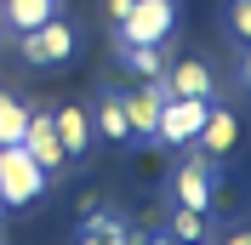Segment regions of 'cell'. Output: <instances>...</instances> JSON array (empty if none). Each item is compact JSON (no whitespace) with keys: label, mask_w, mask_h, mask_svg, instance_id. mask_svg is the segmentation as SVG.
Masks as SVG:
<instances>
[{"label":"cell","mask_w":251,"mask_h":245,"mask_svg":"<svg viewBox=\"0 0 251 245\" xmlns=\"http://www.w3.org/2000/svg\"><path fill=\"white\" fill-rule=\"evenodd\" d=\"M205 114H211V97H166V103H160V120H154V137H149V143L188 148V143L200 137Z\"/></svg>","instance_id":"3957f363"},{"label":"cell","mask_w":251,"mask_h":245,"mask_svg":"<svg viewBox=\"0 0 251 245\" xmlns=\"http://www.w3.org/2000/svg\"><path fill=\"white\" fill-rule=\"evenodd\" d=\"M0 211H6V205H0Z\"/></svg>","instance_id":"44dd1931"},{"label":"cell","mask_w":251,"mask_h":245,"mask_svg":"<svg viewBox=\"0 0 251 245\" xmlns=\"http://www.w3.org/2000/svg\"><path fill=\"white\" fill-rule=\"evenodd\" d=\"M114 57H120V69L131 80H160L166 74V46H143V40H120V46H114Z\"/></svg>","instance_id":"8fae6325"},{"label":"cell","mask_w":251,"mask_h":245,"mask_svg":"<svg viewBox=\"0 0 251 245\" xmlns=\"http://www.w3.org/2000/svg\"><path fill=\"white\" fill-rule=\"evenodd\" d=\"M51 131H57V143H63L69 160H86V154H92V114L80 103H63L57 114H51Z\"/></svg>","instance_id":"9c48e42d"},{"label":"cell","mask_w":251,"mask_h":245,"mask_svg":"<svg viewBox=\"0 0 251 245\" xmlns=\"http://www.w3.org/2000/svg\"><path fill=\"white\" fill-rule=\"evenodd\" d=\"M194 245H205V240H194Z\"/></svg>","instance_id":"ffe728a7"},{"label":"cell","mask_w":251,"mask_h":245,"mask_svg":"<svg viewBox=\"0 0 251 245\" xmlns=\"http://www.w3.org/2000/svg\"><path fill=\"white\" fill-rule=\"evenodd\" d=\"M23 125H29V103L12 97V92H0V148L23 137Z\"/></svg>","instance_id":"5bb4252c"},{"label":"cell","mask_w":251,"mask_h":245,"mask_svg":"<svg viewBox=\"0 0 251 245\" xmlns=\"http://www.w3.org/2000/svg\"><path fill=\"white\" fill-rule=\"evenodd\" d=\"M166 234H172L177 245L205 240V211H183V205H177V211H172V222H166Z\"/></svg>","instance_id":"9a60e30c"},{"label":"cell","mask_w":251,"mask_h":245,"mask_svg":"<svg viewBox=\"0 0 251 245\" xmlns=\"http://www.w3.org/2000/svg\"><path fill=\"white\" fill-rule=\"evenodd\" d=\"M75 51H80V34H75V23H63V12L46 17L40 29L17 34V57L34 63V69H57V63H69Z\"/></svg>","instance_id":"6da1fadb"},{"label":"cell","mask_w":251,"mask_h":245,"mask_svg":"<svg viewBox=\"0 0 251 245\" xmlns=\"http://www.w3.org/2000/svg\"><path fill=\"white\" fill-rule=\"evenodd\" d=\"M160 86H166V97H211V92H217V80H211V69H205L200 57L166 63V74H160Z\"/></svg>","instance_id":"30bf717a"},{"label":"cell","mask_w":251,"mask_h":245,"mask_svg":"<svg viewBox=\"0 0 251 245\" xmlns=\"http://www.w3.org/2000/svg\"><path fill=\"white\" fill-rule=\"evenodd\" d=\"M63 12V0H0V23L12 34H29V29H40L46 17H57Z\"/></svg>","instance_id":"7c38bea8"},{"label":"cell","mask_w":251,"mask_h":245,"mask_svg":"<svg viewBox=\"0 0 251 245\" xmlns=\"http://www.w3.org/2000/svg\"><path fill=\"white\" fill-rule=\"evenodd\" d=\"M92 137L114 143V148H126V143H131V125H126L120 92H103V103H97V125H92Z\"/></svg>","instance_id":"4fadbf2b"},{"label":"cell","mask_w":251,"mask_h":245,"mask_svg":"<svg viewBox=\"0 0 251 245\" xmlns=\"http://www.w3.org/2000/svg\"><path fill=\"white\" fill-rule=\"evenodd\" d=\"M234 143H240V125H234V114L211 103V114H205V125H200V137L188 143V148L200 154V160H211V166H217L223 154H234Z\"/></svg>","instance_id":"ba28073f"},{"label":"cell","mask_w":251,"mask_h":245,"mask_svg":"<svg viewBox=\"0 0 251 245\" xmlns=\"http://www.w3.org/2000/svg\"><path fill=\"white\" fill-rule=\"evenodd\" d=\"M223 245H251V234H246V228H234V234H228Z\"/></svg>","instance_id":"ac0fdd59"},{"label":"cell","mask_w":251,"mask_h":245,"mask_svg":"<svg viewBox=\"0 0 251 245\" xmlns=\"http://www.w3.org/2000/svg\"><path fill=\"white\" fill-rule=\"evenodd\" d=\"M211 199H217V166L188 148V160L172 171V205H183V211H211Z\"/></svg>","instance_id":"5b68a950"},{"label":"cell","mask_w":251,"mask_h":245,"mask_svg":"<svg viewBox=\"0 0 251 245\" xmlns=\"http://www.w3.org/2000/svg\"><path fill=\"white\" fill-rule=\"evenodd\" d=\"M131 6H137V0H109V17H114V23H120V17L131 12Z\"/></svg>","instance_id":"e0dca14e"},{"label":"cell","mask_w":251,"mask_h":245,"mask_svg":"<svg viewBox=\"0 0 251 245\" xmlns=\"http://www.w3.org/2000/svg\"><path fill=\"white\" fill-rule=\"evenodd\" d=\"M75 245H103V240H97V234H86V228H80V240Z\"/></svg>","instance_id":"d6986e66"},{"label":"cell","mask_w":251,"mask_h":245,"mask_svg":"<svg viewBox=\"0 0 251 245\" xmlns=\"http://www.w3.org/2000/svg\"><path fill=\"white\" fill-rule=\"evenodd\" d=\"M0 29H6V23H0Z\"/></svg>","instance_id":"7402d4cb"},{"label":"cell","mask_w":251,"mask_h":245,"mask_svg":"<svg viewBox=\"0 0 251 245\" xmlns=\"http://www.w3.org/2000/svg\"><path fill=\"white\" fill-rule=\"evenodd\" d=\"M228 29H234V40L251 34V0H228Z\"/></svg>","instance_id":"2e32d148"},{"label":"cell","mask_w":251,"mask_h":245,"mask_svg":"<svg viewBox=\"0 0 251 245\" xmlns=\"http://www.w3.org/2000/svg\"><path fill=\"white\" fill-rule=\"evenodd\" d=\"M17 143H23V154H29V160H34L40 171H46L51 183L63 177V166H69V154H63L57 131H51V114H34V108H29V125H23V137H17Z\"/></svg>","instance_id":"8992f818"},{"label":"cell","mask_w":251,"mask_h":245,"mask_svg":"<svg viewBox=\"0 0 251 245\" xmlns=\"http://www.w3.org/2000/svg\"><path fill=\"white\" fill-rule=\"evenodd\" d=\"M46 183L51 177L23 154V143H6L0 148V205H34V199L46 194Z\"/></svg>","instance_id":"7a4b0ae2"},{"label":"cell","mask_w":251,"mask_h":245,"mask_svg":"<svg viewBox=\"0 0 251 245\" xmlns=\"http://www.w3.org/2000/svg\"><path fill=\"white\" fill-rule=\"evenodd\" d=\"M177 29V6L172 0H137L131 12L114 23V40H143V46H166V34Z\"/></svg>","instance_id":"277c9868"},{"label":"cell","mask_w":251,"mask_h":245,"mask_svg":"<svg viewBox=\"0 0 251 245\" xmlns=\"http://www.w3.org/2000/svg\"><path fill=\"white\" fill-rule=\"evenodd\" d=\"M160 103H166V86H160V80H143L137 92H120V108H126V125H131V143H149V137H154Z\"/></svg>","instance_id":"52a82bcc"}]
</instances>
